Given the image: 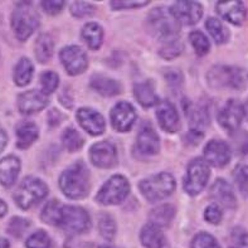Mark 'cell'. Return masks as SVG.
Here are the masks:
<instances>
[{"instance_id":"obj_1","label":"cell","mask_w":248,"mask_h":248,"mask_svg":"<svg viewBox=\"0 0 248 248\" xmlns=\"http://www.w3.org/2000/svg\"><path fill=\"white\" fill-rule=\"evenodd\" d=\"M60 186L68 198H85L90 190V174L85 164L78 161L64 170L60 178Z\"/></svg>"},{"instance_id":"obj_2","label":"cell","mask_w":248,"mask_h":248,"mask_svg":"<svg viewBox=\"0 0 248 248\" xmlns=\"http://www.w3.org/2000/svg\"><path fill=\"white\" fill-rule=\"evenodd\" d=\"M148 24L151 34L164 43L178 39L180 24L170 9L160 6L151 10L148 16Z\"/></svg>"},{"instance_id":"obj_3","label":"cell","mask_w":248,"mask_h":248,"mask_svg":"<svg viewBox=\"0 0 248 248\" xmlns=\"http://www.w3.org/2000/svg\"><path fill=\"white\" fill-rule=\"evenodd\" d=\"M39 25V16L31 3H18L12 14V28L20 42L27 41Z\"/></svg>"},{"instance_id":"obj_4","label":"cell","mask_w":248,"mask_h":248,"mask_svg":"<svg viewBox=\"0 0 248 248\" xmlns=\"http://www.w3.org/2000/svg\"><path fill=\"white\" fill-rule=\"evenodd\" d=\"M139 188L149 202H157L165 199L175 190V179L171 174L160 173L140 182Z\"/></svg>"},{"instance_id":"obj_5","label":"cell","mask_w":248,"mask_h":248,"mask_svg":"<svg viewBox=\"0 0 248 248\" xmlns=\"http://www.w3.org/2000/svg\"><path fill=\"white\" fill-rule=\"evenodd\" d=\"M48 194L47 186L41 179H37L34 176L25 178L22 184L16 189L14 199L16 203L22 209H29L35 205L38 202L46 198Z\"/></svg>"},{"instance_id":"obj_6","label":"cell","mask_w":248,"mask_h":248,"mask_svg":"<svg viewBox=\"0 0 248 248\" xmlns=\"http://www.w3.org/2000/svg\"><path fill=\"white\" fill-rule=\"evenodd\" d=\"M130 193V184L125 176L113 175L104 184L97 194L98 203L104 205L120 204Z\"/></svg>"},{"instance_id":"obj_7","label":"cell","mask_w":248,"mask_h":248,"mask_svg":"<svg viewBox=\"0 0 248 248\" xmlns=\"http://www.w3.org/2000/svg\"><path fill=\"white\" fill-rule=\"evenodd\" d=\"M211 171L207 161L203 159H194L189 164L184 178V190L189 195H198L207 186Z\"/></svg>"},{"instance_id":"obj_8","label":"cell","mask_w":248,"mask_h":248,"mask_svg":"<svg viewBox=\"0 0 248 248\" xmlns=\"http://www.w3.org/2000/svg\"><path fill=\"white\" fill-rule=\"evenodd\" d=\"M90 226H91V219L83 208L75 207V205H63L60 227H62L66 232L78 234V233L86 232Z\"/></svg>"},{"instance_id":"obj_9","label":"cell","mask_w":248,"mask_h":248,"mask_svg":"<svg viewBox=\"0 0 248 248\" xmlns=\"http://www.w3.org/2000/svg\"><path fill=\"white\" fill-rule=\"evenodd\" d=\"M208 81L214 88H233L238 90L243 87L242 72L236 67L216 66L208 73Z\"/></svg>"},{"instance_id":"obj_10","label":"cell","mask_w":248,"mask_h":248,"mask_svg":"<svg viewBox=\"0 0 248 248\" xmlns=\"http://www.w3.org/2000/svg\"><path fill=\"white\" fill-rule=\"evenodd\" d=\"M60 58L67 73L71 76L81 75L88 67L87 56L77 46H68V47L63 48L61 50Z\"/></svg>"},{"instance_id":"obj_11","label":"cell","mask_w":248,"mask_h":248,"mask_svg":"<svg viewBox=\"0 0 248 248\" xmlns=\"http://www.w3.org/2000/svg\"><path fill=\"white\" fill-rule=\"evenodd\" d=\"M243 117H245V106H242L237 100H230L227 101V104L219 111L218 121L223 129L233 132L238 130Z\"/></svg>"},{"instance_id":"obj_12","label":"cell","mask_w":248,"mask_h":248,"mask_svg":"<svg viewBox=\"0 0 248 248\" xmlns=\"http://www.w3.org/2000/svg\"><path fill=\"white\" fill-rule=\"evenodd\" d=\"M170 10L178 23L184 25L197 24L203 16V6L197 1H188V0L176 1L171 5Z\"/></svg>"},{"instance_id":"obj_13","label":"cell","mask_w":248,"mask_h":248,"mask_svg":"<svg viewBox=\"0 0 248 248\" xmlns=\"http://www.w3.org/2000/svg\"><path fill=\"white\" fill-rule=\"evenodd\" d=\"M90 156L94 167L108 169L116 165L117 151L113 144L108 141H101L94 144L90 150Z\"/></svg>"},{"instance_id":"obj_14","label":"cell","mask_w":248,"mask_h":248,"mask_svg":"<svg viewBox=\"0 0 248 248\" xmlns=\"http://www.w3.org/2000/svg\"><path fill=\"white\" fill-rule=\"evenodd\" d=\"M136 120L135 108L129 102L121 101L111 111V124L117 131L127 132Z\"/></svg>"},{"instance_id":"obj_15","label":"cell","mask_w":248,"mask_h":248,"mask_svg":"<svg viewBox=\"0 0 248 248\" xmlns=\"http://www.w3.org/2000/svg\"><path fill=\"white\" fill-rule=\"evenodd\" d=\"M204 159L207 164L216 168H223L231 160V149L224 141L212 140L204 148Z\"/></svg>"},{"instance_id":"obj_16","label":"cell","mask_w":248,"mask_h":248,"mask_svg":"<svg viewBox=\"0 0 248 248\" xmlns=\"http://www.w3.org/2000/svg\"><path fill=\"white\" fill-rule=\"evenodd\" d=\"M47 94L37 91V90L24 92V93L19 94L18 97L19 111L24 115H31L38 111H42L44 107H47Z\"/></svg>"},{"instance_id":"obj_17","label":"cell","mask_w":248,"mask_h":248,"mask_svg":"<svg viewBox=\"0 0 248 248\" xmlns=\"http://www.w3.org/2000/svg\"><path fill=\"white\" fill-rule=\"evenodd\" d=\"M77 120L82 129L90 134V135L97 136L104 134L105 131V120L101 113L93 108H81L77 111Z\"/></svg>"},{"instance_id":"obj_18","label":"cell","mask_w":248,"mask_h":248,"mask_svg":"<svg viewBox=\"0 0 248 248\" xmlns=\"http://www.w3.org/2000/svg\"><path fill=\"white\" fill-rule=\"evenodd\" d=\"M156 117L161 129L167 132H175L179 129V115L175 106L169 101H161L157 105Z\"/></svg>"},{"instance_id":"obj_19","label":"cell","mask_w":248,"mask_h":248,"mask_svg":"<svg viewBox=\"0 0 248 248\" xmlns=\"http://www.w3.org/2000/svg\"><path fill=\"white\" fill-rule=\"evenodd\" d=\"M136 148L144 155H156L160 150V140L150 125H144L138 135Z\"/></svg>"},{"instance_id":"obj_20","label":"cell","mask_w":248,"mask_h":248,"mask_svg":"<svg viewBox=\"0 0 248 248\" xmlns=\"http://www.w3.org/2000/svg\"><path fill=\"white\" fill-rule=\"evenodd\" d=\"M217 12L220 16L234 25L243 24L246 19V8L242 1H222L217 4Z\"/></svg>"},{"instance_id":"obj_21","label":"cell","mask_w":248,"mask_h":248,"mask_svg":"<svg viewBox=\"0 0 248 248\" xmlns=\"http://www.w3.org/2000/svg\"><path fill=\"white\" fill-rule=\"evenodd\" d=\"M211 197L224 208L228 209L236 208V195L233 193L232 186L224 179L216 180L211 188Z\"/></svg>"},{"instance_id":"obj_22","label":"cell","mask_w":248,"mask_h":248,"mask_svg":"<svg viewBox=\"0 0 248 248\" xmlns=\"http://www.w3.org/2000/svg\"><path fill=\"white\" fill-rule=\"evenodd\" d=\"M20 171V161L18 157L6 156L0 160V184L4 186H12L16 183Z\"/></svg>"},{"instance_id":"obj_23","label":"cell","mask_w":248,"mask_h":248,"mask_svg":"<svg viewBox=\"0 0 248 248\" xmlns=\"http://www.w3.org/2000/svg\"><path fill=\"white\" fill-rule=\"evenodd\" d=\"M91 87L102 96L112 97L121 92V85L115 79L102 75H96L91 78Z\"/></svg>"},{"instance_id":"obj_24","label":"cell","mask_w":248,"mask_h":248,"mask_svg":"<svg viewBox=\"0 0 248 248\" xmlns=\"http://www.w3.org/2000/svg\"><path fill=\"white\" fill-rule=\"evenodd\" d=\"M141 243L145 248H163L165 245V236L160 227L150 223L146 224L140 233Z\"/></svg>"},{"instance_id":"obj_25","label":"cell","mask_w":248,"mask_h":248,"mask_svg":"<svg viewBox=\"0 0 248 248\" xmlns=\"http://www.w3.org/2000/svg\"><path fill=\"white\" fill-rule=\"evenodd\" d=\"M38 127L33 123L24 121L16 126V146L19 149L29 148L38 139Z\"/></svg>"},{"instance_id":"obj_26","label":"cell","mask_w":248,"mask_h":248,"mask_svg":"<svg viewBox=\"0 0 248 248\" xmlns=\"http://www.w3.org/2000/svg\"><path fill=\"white\" fill-rule=\"evenodd\" d=\"M134 93L138 102L144 107H151L157 104V96L155 93L154 86L150 82H140L134 87Z\"/></svg>"},{"instance_id":"obj_27","label":"cell","mask_w":248,"mask_h":248,"mask_svg":"<svg viewBox=\"0 0 248 248\" xmlns=\"http://www.w3.org/2000/svg\"><path fill=\"white\" fill-rule=\"evenodd\" d=\"M82 38L88 47L96 50L101 47L104 41V31L97 23H87L82 29Z\"/></svg>"},{"instance_id":"obj_28","label":"cell","mask_w":248,"mask_h":248,"mask_svg":"<svg viewBox=\"0 0 248 248\" xmlns=\"http://www.w3.org/2000/svg\"><path fill=\"white\" fill-rule=\"evenodd\" d=\"M175 216V208L170 204H163L160 207L154 208L149 214L151 223L157 227H167L173 220Z\"/></svg>"},{"instance_id":"obj_29","label":"cell","mask_w":248,"mask_h":248,"mask_svg":"<svg viewBox=\"0 0 248 248\" xmlns=\"http://www.w3.org/2000/svg\"><path fill=\"white\" fill-rule=\"evenodd\" d=\"M33 64L28 58H20L19 62L16 63V68H14V82L16 85L20 86H27L29 82L31 81L33 77Z\"/></svg>"},{"instance_id":"obj_30","label":"cell","mask_w":248,"mask_h":248,"mask_svg":"<svg viewBox=\"0 0 248 248\" xmlns=\"http://www.w3.org/2000/svg\"><path fill=\"white\" fill-rule=\"evenodd\" d=\"M54 43L49 34H42L35 42V57L41 63H47L53 54Z\"/></svg>"},{"instance_id":"obj_31","label":"cell","mask_w":248,"mask_h":248,"mask_svg":"<svg viewBox=\"0 0 248 248\" xmlns=\"http://www.w3.org/2000/svg\"><path fill=\"white\" fill-rule=\"evenodd\" d=\"M205 28L209 31V34L212 35L216 43L223 44L228 41L230 38V31L224 27V24L217 18H209L205 22Z\"/></svg>"},{"instance_id":"obj_32","label":"cell","mask_w":248,"mask_h":248,"mask_svg":"<svg viewBox=\"0 0 248 248\" xmlns=\"http://www.w3.org/2000/svg\"><path fill=\"white\" fill-rule=\"evenodd\" d=\"M62 207L57 201H50L42 211V220L50 226H60Z\"/></svg>"},{"instance_id":"obj_33","label":"cell","mask_w":248,"mask_h":248,"mask_svg":"<svg viewBox=\"0 0 248 248\" xmlns=\"http://www.w3.org/2000/svg\"><path fill=\"white\" fill-rule=\"evenodd\" d=\"M189 119H190L189 123L192 125L193 130L202 132V129L208 125L209 115H208V111L205 107L198 105V106H194L190 110V116H189Z\"/></svg>"},{"instance_id":"obj_34","label":"cell","mask_w":248,"mask_h":248,"mask_svg":"<svg viewBox=\"0 0 248 248\" xmlns=\"http://www.w3.org/2000/svg\"><path fill=\"white\" fill-rule=\"evenodd\" d=\"M63 146L69 151V153H75V151L79 150L83 145V139L79 135L78 131L72 127L64 130L62 135Z\"/></svg>"},{"instance_id":"obj_35","label":"cell","mask_w":248,"mask_h":248,"mask_svg":"<svg viewBox=\"0 0 248 248\" xmlns=\"http://www.w3.org/2000/svg\"><path fill=\"white\" fill-rule=\"evenodd\" d=\"M98 230H100L101 236L107 239V241H111L115 237V234H116V223H115V220H113L110 214L104 213L98 217Z\"/></svg>"},{"instance_id":"obj_36","label":"cell","mask_w":248,"mask_h":248,"mask_svg":"<svg viewBox=\"0 0 248 248\" xmlns=\"http://www.w3.org/2000/svg\"><path fill=\"white\" fill-rule=\"evenodd\" d=\"M189 39H190V43H192L193 48H194L195 53L198 54V56H204L211 49V43H209L208 38L202 31H193L189 34Z\"/></svg>"},{"instance_id":"obj_37","label":"cell","mask_w":248,"mask_h":248,"mask_svg":"<svg viewBox=\"0 0 248 248\" xmlns=\"http://www.w3.org/2000/svg\"><path fill=\"white\" fill-rule=\"evenodd\" d=\"M60 85V77L52 71H47L41 76V86L44 94H49L54 92Z\"/></svg>"},{"instance_id":"obj_38","label":"cell","mask_w":248,"mask_h":248,"mask_svg":"<svg viewBox=\"0 0 248 248\" xmlns=\"http://www.w3.org/2000/svg\"><path fill=\"white\" fill-rule=\"evenodd\" d=\"M234 180L239 192L248 198V165H238L234 170Z\"/></svg>"},{"instance_id":"obj_39","label":"cell","mask_w":248,"mask_h":248,"mask_svg":"<svg viewBox=\"0 0 248 248\" xmlns=\"http://www.w3.org/2000/svg\"><path fill=\"white\" fill-rule=\"evenodd\" d=\"M27 248H49L50 238L44 231H37L27 239Z\"/></svg>"},{"instance_id":"obj_40","label":"cell","mask_w":248,"mask_h":248,"mask_svg":"<svg viewBox=\"0 0 248 248\" xmlns=\"http://www.w3.org/2000/svg\"><path fill=\"white\" fill-rule=\"evenodd\" d=\"M228 248H248V232L242 228H234L231 233Z\"/></svg>"},{"instance_id":"obj_41","label":"cell","mask_w":248,"mask_h":248,"mask_svg":"<svg viewBox=\"0 0 248 248\" xmlns=\"http://www.w3.org/2000/svg\"><path fill=\"white\" fill-rule=\"evenodd\" d=\"M31 223H29L28 220L24 219V218H19V217H14L12 218V220L8 224V232L12 234L13 237H22L24 234V232L29 228Z\"/></svg>"},{"instance_id":"obj_42","label":"cell","mask_w":248,"mask_h":248,"mask_svg":"<svg viewBox=\"0 0 248 248\" xmlns=\"http://www.w3.org/2000/svg\"><path fill=\"white\" fill-rule=\"evenodd\" d=\"M192 248H220L217 239L208 233L202 232L194 237L192 242Z\"/></svg>"},{"instance_id":"obj_43","label":"cell","mask_w":248,"mask_h":248,"mask_svg":"<svg viewBox=\"0 0 248 248\" xmlns=\"http://www.w3.org/2000/svg\"><path fill=\"white\" fill-rule=\"evenodd\" d=\"M182 49L183 44L178 39H175V41L164 43L163 48L160 49V56L165 60H171V58H175V57L179 56L182 53Z\"/></svg>"},{"instance_id":"obj_44","label":"cell","mask_w":248,"mask_h":248,"mask_svg":"<svg viewBox=\"0 0 248 248\" xmlns=\"http://www.w3.org/2000/svg\"><path fill=\"white\" fill-rule=\"evenodd\" d=\"M71 13L77 18H85L92 16L94 13V8L92 4L85 1H75L71 4Z\"/></svg>"},{"instance_id":"obj_45","label":"cell","mask_w":248,"mask_h":248,"mask_svg":"<svg viewBox=\"0 0 248 248\" xmlns=\"http://www.w3.org/2000/svg\"><path fill=\"white\" fill-rule=\"evenodd\" d=\"M222 211L220 208L218 207V204H211L208 205L207 209L204 212V218L207 222L212 224H218L222 220Z\"/></svg>"},{"instance_id":"obj_46","label":"cell","mask_w":248,"mask_h":248,"mask_svg":"<svg viewBox=\"0 0 248 248\" xmlns=\"http://www.w3.org/2000/svg\"><path fill=\"white\" fill-rule=\"evenodd\" d=\"M64 6V1L62 0H46V1H42V8L46 10V13L48 14H58V13L62 10V8Z\"/></svg>"},{"instance_id":"obj_47","label":"cell","mask_w":248,"mask_h":248,"mask_svg":"<svg viewBox=\"0 0 248 248\" xmlns=\"http://www.w3.org/2000/svg\"><path fill=\"white\" fill-rule=\"evenodd\" d=\"M149 1H126V0H119V1H111V6L113 9H131V8H140V6L148 5Z\"/></svg>"},{"instance_id":"obj_48","label":"cell","mask_w":248,"mask_h":248,"mask_svg":"<svg viewBox=\"0 0 248 248\" xmlns=\"http://www.w3.org/2000/svg\"><path fill=\"white\" fill-rule=\"evenodd\" d=\"M6 134L5 131L3 130V127L0 126V153L4 150V148H5V145H6Z\"/></svg>"},{"instance_id":"obj_49","label":"cell","mask_w":248,"mask_h":248,"mask_svg":"<svg viewBox=\"0 0 248 248\" xmlns=\"http://www.w3.org/2000/svg\"><path fill=\"white\" fill-rule=\"evenodd\" d=\"M6 211H8V207H6L5 203L0 199V218L3 217V216H5Z\"/></svg>"},{"instance_id":"obj_50","label":"cell","mask_w":248,"mask_h":248,"mask_svg":"<svg viewBox=\"0 0 248 248\" xmlns=\"http://www.w3.org/2000/svg\"><path fill=\"white\" fill-rule=\"evenodd\" d=\"M0 248H9V242L4 238H0Z\"/></svg>"},{"instance_id":"obj_51","label":"cell","mask_w":248,"mask_h":248,"mask_svg":"<svg viewBox=\"0 0 248 248\" xmlns=\"http://www.w3.org/2000/svg\"><path fill=\"white\" fill-rule=\"evenodd\" d=\"M245 113H247V116H248V100L246 101V105H245Z\"/></svg>"},{"instance_id":"obj_52","label":"cell","mask_w":248,"mask_h":248,"mask_svg":"<svg viewBox=\"0 0 248 248\" xmlns=\"http://www.w3.org/2000/svg\"><path fill=\"white\" fill-rule=\"evenodd\" d=\"M100 248H113V247H111V246H102V247Z\"/></svg>"}]
</instances>
